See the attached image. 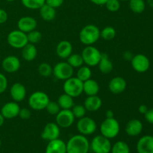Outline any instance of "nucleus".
Here are the masks:
<instances>
[{
	"label": "nucleus",
	"instance_id": "obj_20",
	"mask_svg": "<svg viewBox=\"0 0 153 153\" xmlns=\"http://www.w3.org/2000/svg\"><path fill=\"white\" fill-rule=\"evenodd\" d=\"M45 153H67V146L64 140L58 138L49 141Z\"/></svg>",
	"mask_w": 153,
	"mask_h": 153
},
{
	"label": "nucleus",
	"instance_id": "obj_16",
	"mask_svg": "<svg viewBox=\"0 0 153 153\" xmlns=\"http://www.w3.org/2000/svg\"><path fill=\"white\" fill-rule=\"evenodd\" d=\"M37 25V20L34 17L30 16H22L17 22L18 29L25 34L36 29Z\"/></svg>",
	"mask_w": 153,
	"mask_h": 153
},
{
	"label": "nucleus",
	"instance_id": "obj_13",
	"mask_svg": "<svg viewBox=\"0 0 153 153\" xmlns=\"http://www.w3.org/2000/svg\"><path fill=\"white\" fill-rule=\"evenodd\" d=\"M60 133V127L57 125L56 123H48L42 131L41 137L43 140L50 141L59 138Z\"/></svg>",
	"mask_w": 153,
	"mask_h": 153
},
{
	"label": "nucleus",
	"instance_id": "obj_2",
	"mask_svg": "<svg viewBox=\"0 0 153 153\" xmlns=\"http://www.w3.org/2000/svg\"><path fill=\"white\" fill-rule=\"evenodd\" d=\"M100 38V30L97 25L90 24L85 25L79 32V40L86 46H91Z\"/></svg>",
	"mask_w": 153,
	"mask_h": 153
},
{
	"label": "nucleus",
	"instance_id": "obj_45",
	"mask_svg": "<svg viewBox=\"0 0 153 153\" xmlns=\"http://www.w3.org/2000/svg\"><path fill=\"white\" fill-rule=\"evenodd\" d=\"M148 108L146 105H140L138 108V111L139 113L141 114H145L147 112Z\"/></svg>",
	"mask_w": 153,
	"mask_h": 153
},
{
	"label": "nucleus",
	"instance_id": "obj_34",
	"mask_svg": "<svg viewBox=\"0 0 153 153\" xmlns=\"http://www.w3.org/2000/svg\"><path fill=\"white\" fill-rule=\"evenodd\" d=\"M116 36V30L112 26H106L100 31V37L105 40H111Z\"/></svg>",
	"mask_w": 153,
	"mask_h": 153
},
{
	"label": "nucleus",
	"instance_id": "obj_22",
	"mask_svg": "<svg viewBox=\"0 0 153 153\" xmlns=\"http://www.w3.org/2000/svg\"><path fill=\"white\" fill-rule=\"evenodd\" d=\"M73 53V45L68 40H61L56 46V54L59 58L67 59Z\"/></svg>",
	"mask_w": 153,
	"mask_h": 153
},
{
	"label": "nucleus",
	"instance_id": "obj_8",
	"mask_svg": "<svg viewBox=\"0 0 153 153\" xmlns=\"http://www.w3.org/2000/svg\"><path fill=\"white\" fill-rule=\"evenodd\" d=\"M7 41L12 48L17 49H22L28 43L27 34L19 29L10 31L7 34Z\"/></svg>",
	"mask_w": 153,
	"mask_h": 153
},
{
	"label": "nucleus",
	"instance_id": "obj_43",
	"mask_svg": "<svg viewBox=\"0 0 153 153\" xmlns=\"http://www.w3.org/2000/svg\"><path fill=\"white\" fill-rule=\"evenodd\" d=\"M145 119L149 123L153 125V108L148 109L147 112L144 114Z\"/></svg>",
	"mask_w": 153,
	"mask_h": 153
},
{
	"label": "nucleus",
	"instance_id": "obj_44",
	"mask_svg": "<svg viewBox=\"0 0 153 153\" xmlns=\"http://www.w3.org/2000/svg\"><path fill=\"white\" fill-rule=\"evenodd\" d=\"M7 13L4 9L0 8V24H3L7 20Z\"/></svg>",
	"mask_w": 153,
	"mask_h": 153
},
{
	"label": "nucleus",
	"instance_id": "obj_27",
	"mask_svg": "<svg viewBox=\"0 0 153 153\" xmlns=\"http://www.w3.org/2000/svg\"><path fill=\"white\" fill-rule=\"evenodd\" d=\"M99 67L100 72L104 74H108L113 70V63L109 59L108 56L105 54H102L101 59L97 65Z\"/></svg>",
	"mask_w": 153,
	"mask_h": 153
},
{
	"label": "nucleus",
	"instance_id": "obj_35",
	"mask_svg": "<svg viewBox=\"0 0 153 153\" xmlns=\"http://www.w3.org/2000/svg\"><path fill=\"white\" fill-rule=\"evenodd\" d=\"M37 70H38V73L40 76H43V77L47 78L52 76L53 68H52V67L49 64V63L43 62L41 63V64L38 66Z\"/></svg>",
	"mask_w": 153,
	"mask_h": 153
},
{
	"label": "nucleus",
	"instance_id": "obj_47",
	"mask_svg": "<svg viewBox=\"0 0 153 153\" xmlns=\"http://www.w3.org/2000/svg\"><path fill=\"white\" fill-rule=\"evenodd\" d=\"M106 118H112L114 117V112L111 110H108L105 113Z\"/></svg>",
	"mask_w": 153,
	"mask_h": 153
},
{
	"label": "nucleus",
	"instance_id": "obj_10",
	"mask_svg": "<svg viewBox=\"0 0 153 153\" xmlns=\"http://www.w3.org/2000/svg\"><path fill=\"white\" fill-rule=\"evenodd\" d=\"M76 127L81 134L87 136L94 134L97 130V126L94 120L89 117L85 116L79 119L76 124Z\"/></svg>",
	"mask_w": 153,
	"mask_h": 153
},
{
	"label": "nucleus",
	"instance_id": "obj_5",
	"mask_svg": "<svg viewBox=\"0 0 153 153\" xmlns=\"http://www.w3.org/2000/svg\"><path fill=\"white\" fill-rule=\"evenodd\" d=\"M102 54L100 51L96 47L91 46H87L82 50V57L83 58L84 64L88 67H95L100 63Z\"/></svg>",
	"mask_w": 153,
	"mask_h": 153
},
{
	"label": "nucleus",
	"instance_id": "obj_11",
	"mask_svg": "<svg viewBox=\"0 0 153 153\" xmlns=\"http://www.w3.org/2000/svg\"><path fill=\"white\" fill-rule=\"evenodd\" d=\"M75 119L71 109H61L56 114L55 121L60 128H67L73 125Z\"/></svg>",
	"mask_w": 153,
	"mask_h": 153
},
{
	"label": "nucleus",
	"instance_id": "obj_51",
	"mask_svg": "<svg viewBox=\"0 0 153 153\" xmlns=\"http://www.w3.org/2000/svg\"><path fill=\"white\" fill-rule=\"evenodd\" d=\"M120 1H128V0H120Z\"/></svg>",
	"mask_w": 153,
	"mask_h": 153
},
{
	"label": "nucleus",
	"instance_id": "obj_29",
	"mask_svg": "<svg viewBox=\"0 0 153 153\" xmlns=\"http://www.w3.org/2000/svg\"><path fill=\"white\" fill-rule=\"evenodd\" d=\"M91 76H92V72H91V70L90 69V67L87 65H82V67H79L77 71V73H76V77L79 80L82 81V82L91 79Z\"/></svg>",
	"mask_w": 153,
	"mask_h": 153
},
{
	"label": "nucleus",
	"instance_id": "obj_32",
	"mask_svg": "<svg viewBox=\"0 0 153 153\" xmlns=\"http://www.w3.org/2000/svg\"><path fill=\"white\" fill-rule=\"evenodd\" d=\"M111 153H130V148L126 142L119 140L111 146Z\"/></svg>",
	"mask_w": 153,
	"mask_h": 153
},
{
	"label": "nucleus",
	"instance_id": "obj_31",
	"mask_svg": "<svg viewBox=\"0 0 153 153\" xmlns=\"http://www.w3.org/2000/svg\"><path fill=\"white\" fill-rule=\"evenodd\" d=\"M67 62L73 68H79L82 67L84 64L83 58L82 55L79 54H73L72 53L68 58H67Z\"/></svg>",
	"mask_w": 153,
	"mask_h": 153
},
{
	"label": "nucleus",
	"instance_id": "obj_17",
	"mask_svg": "<svg viewBox=\"0 0 153 153\" xmlns=\"http://www.w3.org/2000/svg\"><path fill=\"white\" fill-rule=\"evenodd\" d=\"M126 82L123 78L120 76H117V77L113 78L109 82L108 89L111 93L117 95L124 92L126 88Z\"/></svg>",
	"mask_w": 153,
	"mask_h": 153
},
{
	"label": "nucleus",
	"instance_id": "obj_33",
	"mask_svg": "<svg viewBox=\"0 0 153 153\" xmlns=\"http://www.w3.org/2000/svg\"><path fill=\"white\" fill-rule=\"evenodd\" d=\"M21 2L26 8L37 10L45 4V0H21Z\"/></svg>",
	"mask_w": 153,
	"mask_h": 153
},
{
	"label": "nucleus",
	"instance_id": "obj_40",
	"mask_svg": "<svg viewBox=\"0 0 153 153\" xmlns=\"http://www.w3.org/2000/svg\"><path fill=\"white\" fill-rule=\"evenodd\" d=\"M7 88V79L4 74L0 73V94H3Z\"/></svg>",
	"mask_w": 153,
	"mask_h": 153
},
{
	"label": "nucleus",
	"instance_id": "obj_18",
	"mask_svg": "<svg viewBox=\"0 0 153 153\" xmlns=\"http://www.w3.org/2000/svg\"><path fill=\"white\" fill-rule=\"evenodd\" d=\"M137 153H153V136L145 135L137 143Z\"/></svg>",
	"mask_w": 153,
	"mask_h": 153
},
{
	"label": "nucleus",
	"instance_id": "obj_41",
	"mask_svg": "<svg viewBox=\"0 0 153 153\" xmlns=\"http://www.w3.org/2000/svg\"><path fill=\"white\" fill-rule=\"evenodd\" d=\"M64 0H45V3L54 8H58L60 7L64 4Z\"/></svg>",
	"mask_w": 153,
	"mask_h": 153
},
{
	"label": "nucleus",
	"instance_id": "obj_12",
	"mask_svg": "<svg viewBox=\"0 0 153 153\" xmlns=\"http://www.w3.org/2000/svg\"><path fill=\"white\" fill-rule=\"evenodd\" d=\"M131 64L132 68L139 73H143L149 70L150 62L147 56L143 54H137L131 58Z\"/></svg>",
	"mask_w": 153,
	"mask_h": 153
},
{
	"label": "nucleus",
	"instance_id": "obj_1",
	"mask_svg": "<svg viewBox=\"0 0 153 153\" xmlns=\"http://www.w3.org/2000/svg\"><path fill=\"white\" fill-rule=\"evenodd\" d=\"M66 146L67 153H88L90 142L86 136L76 134L69 139Z\"/></svg>",
	"mask_w": 153,
	"mask_h": 153
},
{
	"label": "nucleus",
	"instance_id": "obj_28",
	"mask_svg": "<svg viewBox=\"0 0 153 153\" xmlns=\"http://www.w3.org/2000/svg\"><path fill=\"white\" fill-rule=\"evenodd\" d=\"M58 104L60 106L61 109H71L74 105L73 98L68 94H61L58 99Z\"/></svg>",
	"mask_w": 153,
	"mask_h": 153
},
{
	"label": "nucleus",
	"instance_id": "obj_46",
	"mask_svg": "<svg viewBox=\"0 0 153 153\" xmlns=\"http://www.w3.org/2000/svg\"><path fill=\"white\" fill-rule=\"evenodd\" d=\"M90 1L97 5H105L107 0H90Z\"/></svg>",
	"mask_w": 153,
	"mask_h": 153
},
{
	"label": "nucleus",
	"instance_id": "obj_50",
	"mask_svg": "<svg viewBox=\"0 0 153 153\" xmlns=\"http://www.w3.org/2000/svg\"><path fill=\"white\" fill-rule=\"evenodd\" d=\"M1 139H0V148H1Z\"/></svg>",
	"mask_w": 153,
	"mask_h": 153
},
{
	"label": "nucleus",
	"instance_id": "obj_6",
	"mask_svg": "<svg viewBox=\"0 0 153 153\" xmlns=\"http://www.w3.org/2000/svg\"><path fill=\"white\" fill-rule=\"evenodd\" d=\"M63 89L65 94H68L73 98L78 97L83 93V82L77 77L72 76L64 81Z\"/></svg>",
	"mask_w": 153,
	"mask_h": 153
},
{
	"label": "nucleus",
	"instance_id": "obj_7",
	"mask_svg": "<svg viewBox=\"0 0 153 153\" xmlns=\"http://www.w3.org/2000/svg\"><path fill=\"white\" fill-rule=\"evenodd\" d=\"M111 146L110 139L102 134L95 136L90 143V148L94 153H110Z\"/></svg>",
	"mask_w": 153,
	"mask_h": 153
},
{
	"label": "nucleus",
	"instance_id": "obj_4",
	"mask_svg": "<svg viewBox=\"0 0 153 153\" xmlns=\"http://www.w3.org/2000/svg\"><path fill=\"white\" fill-rule=\"evenodd\" d=\"M49 97L43 91H36L32 93L28 98V105L34 111H41L46 108L49 103Z\"/></svg>",
	"mask_w": 153,
	"mask_h": 153
},
{
	"label": "nucleus",
	"instance_id": "obj_39",
	"mask_svg": "<svg viewBox=\"0 0 153 153\" xmlns=\"http://www.w3.org/2000/svg\"><path fill=\"white\" fill-rule=\"evenodd\" d=\"M45 109H46L48 113L51 115H56L61 111V108L58 105V102L51 101L49 102Z\"/></svg>",
	"mask_w": 153,
	"mask_h": 153
},
{
	"label": "nucleus",
	"instance_id": "obj_15",
	"mask_svg": "<svg viewBox=\"0 0 153 153\" xmlns=\"http://www.w3.org/2000/svg\"><path fill=\"white\" fill-rule=\"evenodd\" d=\"M21 66L19 58L14 55H8L2 60L1 67L5 72L8 73H13L19 70Z\"/></svg>",
	"mask_w": 153,
	"mask_h": 153
},
{
	"label": "nucleus",
	"instance_id": "obj_23",
	"mask_svg": "<svg viewBox=\"0 0 153 153\" xmlns=\"http://www.w3.org/2000/svg\"><path fill=\"white\" fill-rule=\"evenodd\" d=\"M102 102L101 98L97 95L88 96L85 100L84 106L86 108L87 111L95 112L102 107Z\"/></svg>",
	"mask_w": 153,
	"mask_h": 153
},
{
	"label": "nucleus",
	"instance_id": "obj_21",
	"mask_svg": "<svg viewBox=\"0 0 153 153\" xmlns=\"http://www.w3.org/2000/svg\"><path fill=\"white\" fill-rule=\"evenodd\" d=\"M143 130V124L141 121L137 119L130 120L126 125V133L130 137L139 135Z\"/></svg>",
	"mask_w": 153,
	"mask_h": 153
},
{
	"label": "nucleus",
	"instance_id": "obj_19",
	"mask_svg": "<svg viewBox=\"0 0 153 153\" xmlns=\"http://www.w3.org/2000/svg\"><path fill=\"white\" fill-rule=\"evenodd\" d=\"M10 94L12 100L16 102H22L26 97V89L22 84L16 82L11 86L10 90Z\"/></svg>",
	"mask_w": 153,
	"mask_h": 153
},
{
	"label": "nucleus",
	"instance_id": "obj_48",
	"mask_svg": "<svg viewBox=\"0 0 153 153\" xmlns=\"http://www.w3.org/2000/svg\"><path fill=\"white\" fill-rule=\"evenodd\" d=\"M4 118L3 117V116L1 115V114L0 113V127H1L3 124H4Z\"/></svg>",
	"mask_w": 153,
	"mask_h": 153
},
{
	"label": "nucleus",
	"instance_id": "obj_14",
	"mask_svg": "<svg viewBox=\"0 0 153 153\" xmlns=\"http://www.w3.org/2000/svg\"><path fill=\"white\" fill-rule=\"evenodd\" d=\"M19 110H20V107L18 102L14 101L9 102L5 103L1 107L0 113L1 114L4 119L10 120L18 117Z\"/></svg>",
	"mask_w": 153,
	"mask_h": 153
},
{
	"label": "nucleus",
	"instance_id": "obj_9",
	"mask_svg": "<svg viewBox=\"0 0 153 153\" xmlns=\"http://www.w3.org/2000/svg\"><path fill=\"white\" fill-rule=\"evenodd\" d=\"M73 68L66 61L58 62L54 66L52 74L58 80L65 81L73 75Z\"/></svg>",
	"mask_w": 153,
	"mask_h": 153
},
{
	"label": "nucleus",
	"instance_id": "obj_26",
	"mask_svg": "<svg viewBox=\"0 0 153 153\" xmlns=\"http://www.w3.org/2000/svg\"><path fill=\"white\" fill-rule=\"evenodd\" d=\"M40 15L42 19L45 21H52L56 16V10L54 7L48 5L45 3L40 9Z\"/></svg>",
	"mask_w": 153,
	"mask_h": 153
},
{
	"label": "nucleus",
	"instance_id": "obj_38",
	"mask_svg": "<svg viewBox=\"0 0 153 153\" xmlns=\"http://www.w3.org/2000/svg\"><path fill=\"white\" fill-rule=\"evenodd\" d=\"M105 5L108 11L117 12L120 8V0H107Z\"/></svg>",
	"mask_w": 153,
	"mask_h": 153
},
{
	"label": "nucleus",
	"instance_id": "obj_49",
	"mask_svg": "<svg viewBox=\"0 0 153 153\" xmlns=\"http://www.w3.org/2000/svg\"><path fill=\"white\" fill-rule=\"evenodd\" d=\"M5 1H10V2H11V1H15V0H5Z\"/></svg>",
	"mask_w": 153,
	"mask_h": 153
},
{
	"label": "nucleus",
	"instance_id": "obj_52",
	"mask_svg": "<svg viewBox=\"0 0 153 153\" xmlns=\"http://www.w3.org/2000/svg\"><path fill=\"white\" fill-rule=\"evenodd\" d=\"M110 153H111V152H110Z\"/></svg>",
	"mask_w": 153,
	"mask_h": 153
},
{
	"label": "nucleus",
	"instance_id": "obj_37",
	"mask_svg": "<svg viewBox=\"0 0 153 153\" xmlns=\"http://www.w3.org/2000/svg\"><path fill=\"white\" fill-rule=\"evenodd\" d=\"M71 111L74 115L75 118H76V119H80V118L85 117L87 112V110L84 105L80 104L74 105L71 108Z\"/></svg>",
	"mask_w": 153,
	"mask_h": 153
},
{
	"label": "nucleus",
	"instance_id": "obj_30",
	"mask_svg": "<svg viewBox=\"0 0 153 153\" xmlns=\"http://www.w3.org/2000/svg\"><path fill=\"white\" fill-rule=\"evenodd\" d=\"M129 8L134 13H141L144 11L146 4L144 0H128Z\"/></svg>",
	"mask_w": 153,
	"mask_h": 153
},
{
	"label": "nucleus",
	"instance_id": "obj_36",
	"mask_svg": "<svg viewBox=\"0 0 153 153\" xmlns=\"http://www.w3.org/2000/svg\"><path fill=\"white\" fill-rule=\"evenodd\" d=\"M26 34L28 43H32V44H36V43H39L42 39V34L36 29L27 33Z\"/></svg>",
	"mask_w": 153,
	"mask_h": 153
},
{
	"label": "nucleus",
	"instance_id": "obj_3",
	"mask_svg": "<svg viewBox=\"0 0 153 153\" xmlns=\"http://www.w3.org/2000/svg\"><path fill=\"white\" fill-rule=\"evenodd\" d=\"M120 131V126L114 117L105 118L100 125L101 134L108 139L116 137L119 134Z\"/></svg>",
	"mask_w": 153,
	"mask_h": 153
},
{
	"label": "nucleus",
	"instance_id": "obj_24",
	"mask_svg": "<svg viewBox=\"0 0 153 153\" xmlns=\"http://www.w3.org/2000/svg\"><path fill=\"white\" fill-rule=\"evenodd\" d=\"M100 91V85L98 82L94 79H88L83 82V93L87 96L97 95Z\"/></svg>",
	"mask_w": 153,
	"mask_h": 153
},
{
	"label": "nucleus",
	"instance_id": "obj_25",
	"mask_svg": "<svg viewBox=\"0 0 153 153\" xmlns=\"http://www.w3.org/2000/svg\"><path fill=\"white\" fill-rule=\"evenodd\" d=\"M37 55V49L34 44L28 43L22 49V57L25 61H32Z\"/></svg>",
	"mask_w": 153,
	"mask_h": 153
},
{
	"label": "nucleus",
	"instance_id": "obj_42",
	"mask_svg": "<svg viewBox=\"0 0 153 153\" xmlns=\"http://www.w3.org/2000/svg\"><path fill=\"white\" fill-rule=\"evenodd\" d=\"M31 111H30L28 108H20L18 116H19L22 120H28L31 117Z\"/></svg>",
	"mask_w": 153,
	"mask_h": 153
}]
</instances>
